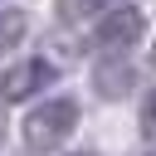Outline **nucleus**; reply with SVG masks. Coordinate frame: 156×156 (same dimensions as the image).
<instances>
[{
    "label": "nucleus",
    "mask_w": 156,
    "mask_h": 156,
    "mask_svg": "<svg viewBox=\"0 0 156 156\" xmlns=\"http://www.w3.org/2000/svg\"><path fill=\"white\" fill-rule=\"evenodd\" d=\"M78 127V102L73 98H49L34 112H24V146L29 151H54L63 146V136Z\"/></svg>",
    "instance_id": "f257e3e1"
},
{
    "label": "nucleus",
    "mask_w": 156,
    "mask_h": 156,
    "mask_svg": "<svg viewBox=\"0 0 156 156\" xmlns=\"http://www.w3.org/2000/svg\"><path fill=\"white\" fill-rule=\"evenodd\" d=\"M49 83H54V63H49V58H24V63L5 68L0 98H5V102H24L29 93H39V88H49Z\"/></svg>",
    "instance_id": "f03ea898"
},
{
    "label": "nucleus",
    "mask_w": 156,
    "mask_h": 156,
    "mask_svg": "<svg viewBox=\"0 0 156 156\" xmlns=\"http://www.w3.org/2000/svg\"><path fill=\"white\" fill-rule=\"evenodd\" d=\"M141 29H146V20H141L136 5H112V10L98 20V44H102V49H127V44L141 39Z\"/></svg>",
    "instance_id": "7ed1b4c3"
},
{
    "label": "nucleus",
    "mask_w": 156,
    "mask_h": 156,
    "mask_svg": "<svg viewBox=\"0 0 156 156\" xmlns=\"http://www.w3.org/2000/svg\"><path fill=\"white\" fill-rule=\"evenodd\" d=\"M93 78H98V93H102V98H122V93L132 88V68H127V63H98Z\"/></svg>",
    "instance_id": "20e7f679"
},
{
    "label": "nucleus",
    "mask_w": 156,
    "mask_h": 156,
    "mask_svg": "<svg viewBox=\"0 0 156 156\" xmlns=\"http://www.w3.org/2000/svg\"><path fill=\"white\" fill-rule=\"evenodd\" d=\"M24 29H29L24 10H0V54H5L10 44H20V39H24Z\"/></svg>",
    "instance_id": "39448f33"
},
{
    "label": "nucleus",
    "mask_w": 156,
    "mask_h": 156,
    "mask_svg": "<svg viewBox=\"0 0 156 156\" xmlns=\"http://www.w3.org/2000/svg\"><path fill=\"white\" fill-rule=\"evenodd\" d=\"M102 5L112 0H58V20H88V15H102Z\"/></svg>",
    "instance_id": "423d86ee"
},
{
    "label": "nucleus",
    "mask_w": 156,
    "mask_h": 156,
    "mask_svg": "<svg viewBox=\"0 0 156 156\" xmlns=\"http://www.w3.org/2000/svg\"><path fill=\"white\" fill-rule=\"evenodd\" d=\"M141 136L156 146V93H146V102H141Z\"/></svg>",
    "instance_id": "0eeeda50"
},
{
    "label": "nucleus",
    "mask_w": 156,
    "mask_h": 156,
    "mask_svg": "<svg viewBox=\"0 0 156 156\" xmlns=\"http://www.w3.org/2000/svg\"><path fill=\"white\" fill-rule=\"evenodd\" d=\"M68 156H93V151H68Z\"/></svg>",
    "instance_id": "6e6552de"
},
{
    "label": "nucleus",
    "mask_w": 156,
    "mask_h": 156,
    "mask_svg": "<svg viewBox=\"0 0 156 156\" xmlns=\"http://www.w3.org/2000/svg\"><path fill=\"white\" fill-rule=\"evenodd\" d=\"M151 58H156V44H151Z\"/></svg>",
    "instance_id": "1a4fd4ad"
},
{
    "label": "nucleus",
    "mask_w": 156,
    "mask_h": 156,
    "mask_svg": "<svg viewBox=\"0 0 156 156\" xmlns=\"http://www.w3.org/2000/svg\"><path fill=\"white\" fill-rule=\"evenodd\" d=\"M151 156H156V151H151Z\"/></svg>",
    "instance_id": "9d476101"
}]
</instances>
